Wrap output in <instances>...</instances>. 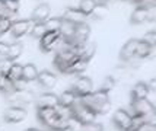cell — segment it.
I'll use <instances>...</instances> for the list:
<instances>
[{
	"label": "cell",
	"mask_w": 156,
	"mask_h": 131,
	"mask_svg": "<svg viewBox=\"0 0 156 131\" xmlns=\"http://www.w3.org/2000/svg\"><path fill=\"white\" fill-rule=\"evenodd\" d=\"M155 57V47H150L139 40L136 48V60H149Z\"/></svg>",
	"instance_id": "obj_19"
},
{
	"label": "cell",
	"mask_w": 156,
	"mask_h": 131,
	"mask_svg": "<svg viewBox=\"0 0 156 131\" xmlns=\"http://www.w3.org/2000/svg\"><path fill=\"white\" fill-rule=\"evenodd\" d=\"M32 95L25 90V92H15L9 96V102H10V106H15V108H22V109H27L28 105L32 102Z\"/></svg>",
	"instance_id": "obj_10"
},
{
	"label": "cell",
	"mask_w": 156,
	"mask_h": 131,
	"mask_svg": "<svg viewBox=\"0 0 156 131\" xmlns=\"http://www.w3.org/2000/svg\"><path fill=\"white\" fill-rule=\"evenodd\" d=\"M31 35L34 36V38H38L40 40L42 35L45 34L47 31H45V26H44V23H34V26L31 28Z\"/></svg>",
	"instance_id": "obj_32"
},
{
	"label": "cell",
	"mask_w": 156,
	"mask_h": 131,
	"mask_svg": "<svg viewBox=\"0 0 156 131\" xmlns=\"http://www.w3.org/2000/svg\"><path fill=\"white\" fill-rule=\"evenodd\" d=\"M22 53H23V45L20 42H12V44L7 45L6 53L3 55V60L7 63H15L22 55Z\"/></svg>",
	"instance_id": "obj_16"
},
{
	"label": "cell",
	"mask_w": 156,
	"mask_h": 131,
	"mask_svg": "<svg viewBox=\"0 0 156 131\" xmlns=\"http://www.w3.org/2000/svg\"><path fill=\"white\" fill-rule=\"evenodd\" d=\"M50 15H51V9L48 5L42 3L40 6H37L32 12V16H31V21L34 23H44V22L50 19Z\"/></svg>",
	"instance_id": "obj_17"
},
{
	"label": "cell",
	"mask_w": 156,
	"mask_h": 131,
	"mask_svg": "<svg viewBox=\"0 0 156 131\" xmlns=\"http://www.w3.org/2000/svg\"><path fill=\"white\" fill-rule=\"evenodd\" d=\"M32 26H34V22L31 21V19H19V21L12 22L9 32L12 34L13 38H20V36H23L25 34H28Z\"/></svg>",
	"instance_id": "obj_9"
},
{
	"label": "cell",
	"mask_w": 156,
	"mask_h": 131,
	"mask_svg": "<svg viewBox=\"0 0 156 131\" xmlns=\"http://www.w3.org/2000/svg\"><path fill=\"white\" fill-rule=\"evenodd\" d=\"M72 109V117L75 118L76 121H79L80 124H86V122H92V121H95L96 119V115L92 112V111H89L85 105L82 104L80 101L77 99L75 102V105L70 108Z\"/></svg>",
	"instance_id": "obj_3"
},
{
	"label": "cell",
	"mask_w": 156,
	"mask_h": 131,
	"mask_svg": "<svg viewBox=\"0 0 156 131\" xmlns=\"http://www.w3.org/2000/svg\"><path fill=\"white\" fill-rule=\"evenodd\" d=\"M137 44H139V40L131 38V40H129L122 45L121 51H120V60L122 63H130V61H133V60H136Z\"/></svg>",
	"instance_id": "obj_12"
},
{
	"label": "cell",
	"mask_w": 156,
	"mask_h": 131,
	"mask_svg": "<svg viewBox=\"0 0 156 131\" xmlns=\"http://www.w3.org/2000/svg\"><path fill=\"white\" fill-rule=\"evenodd\" d=\"M5 2V6L12 12V13H16L18 10H19V2H16V0H3Z\"/></svg>",
	"instance_id": "obj_34"
},
{
	"label": "cell",
	"mask_w": 156,
	"mask_h": 131,
	"mask_svg": "<svg viewBox=\"0 0 156 131\" xmlns=\"http://www.w3.org/2000/svg\"><path fill=\"white\" fill-rule=\"evenodd\" d=\"M149 89H147V84L146 82H139L133 86V89L130 92V98L131 101H137V99H144V98L149 96Z\"/></svg>",
	"instance_id": "obj_20"
},
{
	"label": "cell",
	"mask_w": 156,
	"mask_h": 131,
	"mask_svg": "<svg viewBox=\"0 0 156 131\" xmlns=\"http://www.w3.org/2000/svg\"><path fill=\"white\" fill-rule=\"evenodd\" d=\"M2 35H3V34H2V32H0V36H2Z\"/></svg>",
	"instance_id": "obj_41"
},
{
	"label": "cell",
	"mask_w": 156,
	"mask_h": 131,
	"mask_svg": "<svg viewBox=\"0 0 156 131\" xmlns=\"http://www.w3.org/2000/svg\"><path fill=\"white\" fill-rule=\"evenodd\" d=\"M61 19H63V21H66V22H70V23H73V25H79V23H86L88 16H85L79 9H75V7H67V9L64 10L63 16H61Z\"/></svg>",
	"instance_id": "obj_14"
},
{
	"label": "cell",
	"mask_w": 156,
	"mask_h": 131,
	"mask_svg": "<svg viewBox=\"0 0 156 131\" xmlns=\"http://www.w3.org/2000/svg\"><path fill=\"white\" fill-rule=\"evenodd\" d=\"M70 90H72L77 98H83V96H86V95H89V93L94 90V83H92V80H90L89 77L80 76V77H77L76 82L72 84V89Z\"/></svg>",
	"instance_id": "obj_6"
},
{
	"label": "cell",
	"mask_w": 156,
	"mask_h": 131,
	"mask_svg": "<svg viewBox=\"0 0 156 131\" xmlns=\"http://www.w3.org/2000/svg\"><path fill=\"white\" fill-rule=\"evenodd\" d=\"M37 108H55L58 105V99L57 95L51 93V92H45L37 98Z\"/></svg>",
	"instance_id": "obj_18"
},
{
	"label": "cell",
	"mask_w": 156,
	"mask_h": 131,
	"mask_svg": "<svg viewBox=\"0 0 156 131\" xmlns=\"http://www.w3.org/2000/svg\"><path fill=\"white\" fill-rule=\"evenodd\" d=\"M57 99H58V106H63V108H72L79 98L76 96L75 93L69 89V90H64L61 95H58Z\"/></svg>",
	"instance_id": "obj_21"
},
{
	"label": "cell",
	"mask_w": 156,
	"mask_h": 131,
	"mask_svg": "<svg viewBox=\"0 0 156 131\" xmlns=\"http://www.w3.org/2000/svg\"><path fill=\"white\" fill-rule=\"evenodd\" d=\"M37 82L42 89L45 90H51L57 84V76L54 73L48 71V70H44V71H40L38 73V77H37Z\"/></svg>",
	"instance_id": "obj_15"
},
{
	"label": "cell",
	"mask_w": 156,
	"mask_h": 131,
	"mask_svg": "<svg viewBox=\"0 0 156 131\" xmlns=\"http://www.w3.org/2000/svg\"><path fill=\"white\" fill-rule=\"evenodd\" d=\"M77 131H104V125H102L101 122L92 121V122L80 124V127H79V130Z\"/></svg>",
	"instance_id": "obj_31"
},
{
	"label": "cell",
	"mask_w": 156,
	"mask_h": 131,
	"mask_svg": "<svg viewBox=\"0 0 156 131\" xmlns=\"http://www.w3.org/2000/svg\"><path fill=\"white\" fill-rule=\"evenodd\" d=\"M95 51H96V45L95 44H90V42H86L83 47H82L80 53H79V58L85 60V61H90V58L95 55Z\"/></svg>",
	"instance_id": "obj_25"
},
{
	"label": "cell",
	"mask_w": 156,
	"mask_h": 131,
	"mask_svg": "<svg viewBox=\"0 0 156 131\" xmlns=\"http://www.w3.org/2000/svg\"><path fill=\"white\" fill-rule=\"evenodd\" d=\"M38 69L35 67L34 64H25L22 66V80L27 83H31V82H35L37 77H38Z\"/></svg>",
	"instance_id": "obj_22"
},
{
	"label": "cell",
	"mask_w": 156,
	"mask_h": 131,
	"mask_svg": "<svg viewBox=\"0 0 156 131\" xmlns=\"http://www.w3.org/2000/svg\"><path fill=\"white\" fill-rule=\"evenodd\" d=\"M27 115H28L27 109L9 106V108L3 112V119H5V122H7V124H19L22 121H25Z\"/></svg>",
	"instance_id": "obj_8"
},
{
	"label": "cell",
	"mask_w": 156,
	"mask_h": 131,
	"mask_svg": "<svg viewBox=\"0 0 156 131\" xmlns=\"http://www.w3.org/2000/svg\"><path fill=\"white\" fill-rule=\"evenodd\" d=\"M37 118L42 125L50 128L51 124L58 118V112L55 108H37Z\"/></svg>",
	"instance_id": "obj_11"
},
{
	"label": "cell",
	"mask_w": 156,
	"mask_h": 131,
	"mask_svg": "<svg viewBox=\"0 0 156 131\" xmlns=\"http://www.w3.org/2000/svg\"><path fill=\"white\" fill-rule=\"evenodd\" d=\"M112 124L115 125L120 131H124L129 128L131 124V115L127 109H117L112 114Z\"/></svg>",
	"instance_id": "obj_13"
},
{
	"label": "cell",
	"mask_w": 156,
	"mask_h": 131,
	"mask_svg": "<svg viewBox=\"0 0 156 131\" xmlns=\"http://www.w3.org/2000/svg\"><path fill=\"white\" fill-rule=\"evenodd\" d=\"M61 23H63V19L60 18H50L44 22V26H45V31L47 32H54V31H60Z\"/></svg>",
	"instance_id": "obj_28"
},
{
	"label": "cell",
	"mask_w": 156,
	"mask_h": 131,
	"mask_svg": "<svg viewBox=\"0 0 156 131\" xmlns=\"http://www.w3.org/2000/svg\"><path fill=\"white\" fill-rule=\"evenodd\" d=\"M88 64H89L88 61H85V60H82V58L77 57L75 61L67 67L64 74H79V73H83L86 70V67H88Z\"/></svg>",
	"instance_id": "obj_23"
},
{
	"label": "cell",
	"mask_w": 156,
	"mask_h": 131,
	"mask_svg": "<svg viewBox=\"0 0 156 131\" xmlns=\"http://www.w3.org/2000/svg\"><path fill=\"white\" fill-rule=\"evenodd\" d=\"M146 84H147V89H149L150 93H152V92H156V79H150Z\"/></svg>",
	"instance_id": "obj_38"
},
{
	"label": "cell",
	"mask_w": 156,
	"mask_h": 131,
	"mask_svg": "<svg viewBox=\"0 0 156 131\" xmlns=\"http://www.w3.org/2000/svg\"><path fill=\"white\" fill-rule=\"evenodd\" d=\"M140 41L144 42V44H147V45H150V47H156V32L155 31L146 32Z\"/></svg>",
	"instance_id": "obj_33"
},
{
	"label": "cell",
	"mask_w": 156,
	"mask_h": 131,
	"mask_svg": "<svg viewBox=\"0 0 156 131\" xmlns=\"http://www.w3.org/2000/svg\"><path fill=\"white\" fill-rule=\"evenodd\" d=\"M107 15H108V5L96 3V6H95V9L92 10L90 16H92L94 19H96V21H101V19H104Z\"/></svg>",
	"instance_id": "obj_27"
},
{
	"label": "cell",
	"mask_w": 156,
	"mask_h": 131,
	"mask_svg": "<svg viewBox=\"0 0 156 131\" xmlns=\"http://www.w3.org/2000/svg\"><path fill=\"white\" fill-rule=\"evenodd\" d=\"M25 131H42V130H38V128H27Z\"/></svg>",
	"instance_id": "obj_40"
},
{
	"label": "cell",
	"mask_w": 156,
	"mask_h": 131,
	"mask_svg": "<svg viewBox=\"0 0 156 131\" xmlns=\"http://www.w3.org/2000/svg\"><path fill=\"white\" fill-rule=\"evenodd\" d=\"M130 115H139L149 119V122L155 124V105L149 101V98L137 99L130 102Z\"/></svg>",
	"instance_id": "obj_1"
},
{
	"label": "cell",
	"mask_w": 156,
	"mask_h": 131,
	"mask_svg": "<svg viewBox=\"0 0 156 131\" xmlns=\"http://www.w3.org/2000/svg\"><path fill=\"white\" fill-rule=\"evenodd\" d=\"M61 40L60 31H54V32H45L40 38V50L44 53H48L51 50H55L58 42Z\"/></svg>",
	"instance_id": "obj_7"
},
{
	"label": "cell",
	"mask_w": 156,
	"mask_h": 131,
	"mask_svg": "<svg viewBox=\"0 0 156 131\" xmlns=\"http://www.w3.org/2000/svg\"><path fill=\"white\" fill-rule=\"evenodd\" d=\"M15 13H12L6 6H5V2L0 0V18H6V19H10Z\"/></svg>",
	"instance_id": "obj_35"
},
{
	"label": "cell",
	"mask_w": 156,
	"mask_h": 131,
	"mask_svg": "<svg viewBox=\"0 0 156 131\" xmlns=\"http://www.w3.org/2000/svg\"><path fill=\"white\" fill-rule=\"evenodd\" d=\"M76 58H77V55H75L73 53H70V51H57L54 55V60H53V64H54V67L60 73L64 74L67 67L75 61Z\"/></svg>",
	"instance_id": "obj_5"
},
{
	"label": "cell",
	"mask_w": 156,
	"mask_h": 131,
	"mask_svg": "<svg viewBox=\"0 0 156 131\" xmlns=\"http://www.w3.org/2000/svg\"><path fill=\"white\" fill-rule=\"evenodd\" d=\"M95 6H96L95 0H80L77 9H79L85 16H90V13H92V10L95 9Z\"/></svg>",
	"instance_id": "obj_29"
},
{
	"label": "cell",
	"mask_w": 156,
	"mask_h": 131,
	"mask_svg": "<svg viewBox=\"0 0 156 131\" xmlns=\"http://www.w3.org/2000/svg\"><path fill=\"white\" fill-rule=\"evenodd\" d=\"M115 83H117V80L112 76H107L105 79H104V80H102V84H101V88H99V90L109 93L111 90L115 88Z\"/></svg>",
	"instance_id": "obj_30"
},
{
	"label": "cell",
	"mask_w": 156,
	"mask_h": 131,
	"mask_svg": "<svg viewBox=\"0 0 156 131\" xmlns=\"http://www.w3.org/2000/svg\"><path fill=\"white\" fill-rule=\"evenodd\" d=\"M10 25H12V21H10V19L0 18V32H2V34H6V32H9Z\"/></svg>",
	"instance_id": "obj_36"
},
{
	"label": "cell",
	"mask_w": 156,
	"mask_h": 131,
	"mask_svg": "<svg viewBox=\"0 0 156 131\" xmlns=\"http://www.w3.org/2000/svg\"><path fill=\"white\" fill-rule=\"evenodd\" d=\"M7 45H9V44H5V42H0V57H2V58H3V55H5V53H6Z\"/></svg>",
	"instance_id": "obj_39"
},
{
	"label": "cell",
	"mask_w": 156,
	"mask_h": 131,
	"mask_svg": "<svg viewBox=\"0 0 156 131\" xmlns=\"http://www.w3.org/2000/svg\"><path fill=\"white\" fill-rule=\"evenodd\" d=\"M137 131H156V124H149V122H146V124H143Z\"/></svg>",
	"instance_id": "obj_37"
},
{
	"label": "cell",
	"mask_w": 156,
	"mask_h": 131,
	"mask_svg": "<svg viewBox=\"0 0 156 131\" xmlns=\"http://www.w3.org/2000/svg\"><path fill=\"white\" fill-rule=\"evenodd\" d=\"M6 77L12 82H18L22 79V64L19 63H10L9 64V69H7V74Z\"/></svg>",
	"instance_id": "obj_24"
},
{
	"label": "cell",
	"mask_w": 156,
	"mask_h": 131,
	"mask_svg": "<svg viewBox=\"0 0 156 131\" xmlns=\"http://www.w3.org/2000/svg\"><path fill=\"white\" fill-rule=\"evenodd\" d=\"M156 19V6L142 7L137 6L130 16V22L133 25H142L144 22H153Z\"/></svg>",
	"instance_id": "obj_2"
},
{
	"label": "cell",
	"mask_w": 156,
	"mask_h": 131,
	"mask_svg": "<svg viewBox=\"0 0 156 131\" xmlns=\"http://www.w3.org/2000/svg\"><path fill=\"white\" fill-rule=\"evenodd\" d=\"M0 93L10 96L12 93H15V86L13 82L9 80L6 76H0Z\"/></svg>",
	"instance_id": "obj_26"
},
{
	"label": "cell",
	"mask_w": 156,
	"mask_h": 131,
	"mask_svg": "<svg viewBox=\"0 0 156 131\" xmlns=\"http://www.w3.org/2000/svg\"><path fill=\"white\" fill-rule=\"evenodd\" d=\"M16 2H19V0H16Z\"/></svg>",
	"instance_id": "obj_42"
},
{
	"label": "cell",
	"mask_w": 156,
	"mask_h": 131,
	"mask_svg": "<svg viewBox=\"0 0 156 131\" xmlns=\"http://www.w3.org/2000/svg\"><path fill=\"white\" fill-rule=\"evenodd\" d=\"M79 101H80L82 104L85 105L89 111H92L96 117L108 114L109 108H111V102H107V104H104V102H98L96 99H94V98H92V95H90V93H89V95H86V96H83V98H79Z\"/></svg>",
	"instance_id": "obj_4"
}]
</instances>
